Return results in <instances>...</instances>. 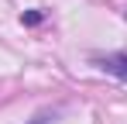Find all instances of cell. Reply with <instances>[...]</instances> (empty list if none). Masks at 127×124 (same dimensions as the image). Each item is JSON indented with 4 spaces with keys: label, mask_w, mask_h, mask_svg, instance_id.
<instances>
[{
    "label": "cell",
    "mask_w": 127,
    "mask_h": 124,
    "mask_svg": "<svg viewBox=\"0 0 127 124\" xmlns=\"http://www.w3.org/2000/svg\"><path fill=\"white\" fill-rule=\"evenodd\" d=\"M100 69H106L110 76L127 83V55H106V59H100Z\"/></svg>",
    "instance_id": "6da1fadb"
},
{
    "label": "cell",
    "mask_w": 127,
    "mask_h": 124,
    "mask_svg": "<svg viewBox=\"0 0 127 124\" xmlns=\"http://www.w3.org/2000/svg\"><path fill=\"white\" fill-rule=\"evenodd\" d=\"M34 124H48V114H41V117H34Z\"/></svg>",
    "instance_id": "3957f363"
},
{
    "label": "cell",
    "mask_w": 127,
    "mask_h": 124,
    "mask_svg": "<svg viewBox=\"0 0 127 124\" xmlns=\"http://www.w3.org/2000/svg\"><path fill=\"white\" fill-rule=\"evenodd\" d=\"M41 17H45V14H41V10H28V14H24V24H41Z\"/></svg>",
    "instance_id": "7a4b0ae2"
}]
</instances>
